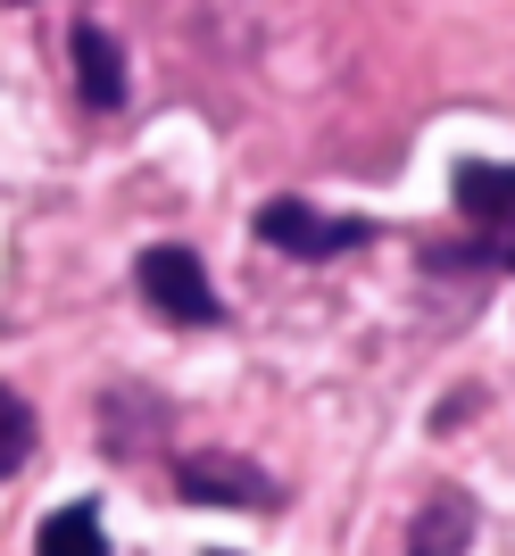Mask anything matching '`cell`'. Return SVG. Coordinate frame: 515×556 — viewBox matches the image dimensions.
<instances>
[{"label":"cell","mask_w":515,"mask_h":556,"mask_svg":"<svg viewBox=\"0 0 515 556\" xmlns=\"http://www.w3.org/2000/svg\"><path fill=\"white\" fill-rule=\"evenodd\" d=\"M134 282H141V300L159 307L166 325H225V307H216V282H209V266L191 250H175V241H159V250H141V266H134Z\"/></svg>","instance_id":"6da1fadb"},{"label":"cell","mask_w":515,"mask_h":556,"mask_svg":"<svg viewBox=\"0 0 515 556\" xmlns=\"http://www.w3.org/2000/svg\"><path fill=\"white\" fill-rule=\"evenodd\" d=\"M175 490L200 498V507H275V498H282L250 457H184V465H175Z\"/></svg>","instance_id":"277c9868"},{"label":"cell","mask_w":515,"mask_h":556,"mask_svg":"<svg viewBox=\"0 0 515 556\" xmlns=\"http://www.w3.org/2000/svg\"><path fill=\"white\" fill-rule=\"evenodd\" d=\"M466 540H474V507L457 490H441V498L416 515V548L407 556H466Z\"/></svg>","instance_id":"8992f818"},{"label":"cell","mask_w":515,"mask_h":556,"mask_svg":"<svg viewBox=\"0 0 515 556\" xmlns=\"http://www.w3.org/2000/svg\"><path fill=\"white\" fill-rule=\"evenodd\" d=\"M75 92H84V109H117L125 100V59L100 25H75Z\"/></svg>","instance_id":"5b68a950"},{"label":"cell","mask_w":515,"mask_h":556,"mask_svg":"<svg viewBox=\"0 0 515 556\" xmlns=\"http://www.w3.org/2000/svg\"><path fill=\"white\" fill-rule=\"evenodd\" d=\"M216 556H225V548H216Z\"/></svg>","instance_id":"9c48e42d"},{"label":"cell","mask_w":515,"mask_h":556,"mask_svg":"<svg viewBox=\"0 0 515 556\" xmlns=\"http://www.w3.org/2000/svg\"><path fill=\"white\" fill-rule=\"evenodd\" d=\"M34 556H109V532H100V507H59L34 540Z\"/></svg>","instance_id":"52a82bcc"},{"label":"cell","mask_w":515,"mask_h":556,"mask_svg":"<svg viewBox=\"0 0 515 556\" xmlns=\"http://www.w3.org/2000/svg\"><path fill=\"white\" fill-rule=\"evenodd\" d=\"M457 216L474 225L482 257L515 266V166H482V159H466V166H457Z\"/></svg>","instance_id":"3957f363"},{"label":"cell","mask_w":515,"mask_h":556,"mask_svg":"<svg viewBox=\"0 0 515 556\" xmlns=\"http://www.w3.org/2000/svg\"><path fill=\"white\" fill-rule=\"evenodd\" d=\"M258 241H275L282 257H341V250H366L375 225L366 216H325L307 200H266L258 208Z\"/></svg>","instance_id":"7a4b0ae2"},{"label":"cell","mask_w":515,"mask_h":556,"mask_svg":"<svg viewBox=\"0 0 515 556\" xmlns=\"http://www.w3.org/2000/svg\"><path fill=\"white\" fill-rule=\"evenodd\" d=\"M25 457H34V407H25L17 391H0V482H9Z\"/></svg>","instance_id":"ba28073f"}]
</instances>
